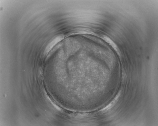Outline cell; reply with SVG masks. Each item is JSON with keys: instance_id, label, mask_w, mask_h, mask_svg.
<instances>
[{"instance_id": "cell-2", "label": "cell", "mask_w": 158, "mask_h": 126, "mask_svg": "<svg viewBox=\"0 0 158 126\" xmlns=\"http://www.w3.org/2000/svg\"><path fill=\"white\" fill-rule=\"evenodd\" d=\"M102 37L105 40L111 45L114 50L119 53L118 49L117 46L110 39L106 36H103Z\"/></svg>"}, {"instance_id": "cell-1", "label": "cell", "mask_w": 158, "mask_h": 126, "mask_svg": "<svg viewBox=\"0 0 158 126\" xmlns=\"http://www.w3.org/2000/svg\"><path fill=\"white\" fill-rule=\"evenodd\" d=\"M64 38V36L61 35L55 38L47 46L45 50V53L47 54L55 45L63 39Z\"/></svg>"}]
</instances>
